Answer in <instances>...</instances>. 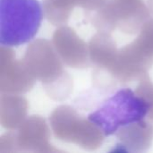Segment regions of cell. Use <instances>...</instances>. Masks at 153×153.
<instances>
[{
    "instance_id": "obj_3",
    "label": "cell",
    "mask_w": 153,
    "mask_h": 153,
    "mask_svg": "<svg viewBox=\"0 0 153 153\" xmlns=\"http://www.w3.org/2000/svg\"><path fill=\"white\" fill-rule=\"evenodd\" d=\"M23 63L30 74L46 85V91L48 95L56 100L57 89H59L61 100L65 99L61 88L69 91L71 89V81L69 76L65 75L63 70L60 59L52 48L49 41L46 39H38L27 48Z\"/></svg>"
},
{
    "instance_id": "obj_5",
    "label": "cell",
    "mask_w": 153,
    "mask_h": 153,
    "mask_svg": "<svg viewBox=\"0 0 153 153\" xmlns=\"http://www.w3.org/2000/svg\"><path fill=\"white\" fill-rule=\"evenodd\" d=\"M93 12L91 17L94 26L108 33L117 28L126 33H136L150 17L143 0H108Z\"/></svg>"
},
{
    "instance_id": "obj_11",
    "label": "cell",
    "mask_w": 153,
    "mask_h": 153,
    "mask_svg": "<svg viewBox=\"0 0 153 153\" xmlns=\"http://www.w3.org/2000/svg\"><path fill=\"white\" fill-rule=\"evenodd\" d=\"M121 141L122 150L127 152H146L153 138V126L141 121L122 127L116 134Z\"/></svg>"
},
{
    "instance_id": "obj_6",
    "label": "cell",
    "mask_w": 153,
    "mask_h": 153,
    "mask_svg": "<svg viewBox=\"0 0 153 153\" xmlns=\"http://www.w3.org/2000/svg\"><path fill=\"white\" fill-rule=\"evenodd\" d=\"M50 124L57 139L76 143L86 150L97 149L103 141L101 130L70 107L57 108L50 117Z\"/></svg>"
},
{
    "instance_id": "obj_4",
    "label": "cell",
    "mask_w": 153,
    "mask_h": 153,
    "mask_svg": "<svg viewBox=\"0 0 153 153\" xmlns=\"http://www.w3.org/2000/svg\"><path fill=\"white\" fill-rule=\"evenodd\" d=\"M152 65L153 19L143 24L135 40L118 51L110 75L121 82L141 80Z\"/></svg>"
},
{
    "instance_id": "obj_1",
    "label": "cell",
    "mask_w": 153,
    "mask_h": 153,
    "mask_svg": "<svg viewBox=\"0 0 153 153\" xmlns=\"http://www.w3.org/2000/svg\"><path fill=\"white\" fill-rule=\"evenodd\" d=\"M43 10L38 0H0V44L17 47L37 34Z\"/></svg>"
},
{
    "instance_id": "obj_2",
    "label": "cell",
    "mask_w": 153,
    "mask_h": 153,
    "mask_svg": "<svg viewBox=\"0 0 153 153\" xmlns=\"http://www.w3.org/2000/svg\"><path fill=\"white\" fill-rule=\"evenodd\" d=\"M149 112L150 105L145 100L130 89H122L91 113L88 119L105 136H110L124 126L143 121Z\"/></svg>"
},
{
    "instance_id": "obj_9",
    "label": "cell",
    "mask_w": 153,
    "mask_h": 153,
    "mask_svg": "<svg viewBox=\"0 0 153 153\" xmlns=\"http://www.w3.org/2000/svg\"><path fill=\"white\" fill-rule=\"evenodd\" d=\"M53 42L56 52L67 65L74 68H85L90 65L87 45L74 30L59 28L54 33Z\"/></svg>"
},
{
    "instance_id": "obj_10",
    "label": "cell",
    "mask_w": 153,
    "mask_h": 153,
    "mask_svg": "<svg viewBox=\"0 0 153 153\" xmlns=\"http://www.w3.org/2000/svg\"><path fill=\"white\" fill-rule=\"evenodd\" d=\"M108 0H43V8L47 19L54 25L65 24L74 6L89 11L101 8Z\"/></svg>"
},
{
    "instance_id": "obj_8",
    "label": "cell",
    "mask_w": 153,
    "mask_h": 153,
    "mask_svg": "<svg viewBox=\"0 0 153 153\" xmlns=\"http://www.w3.org/2000/svg\"><path fill=\"white\" fill-rule=\"evenodd\" d=\"M35 78L30 74L23 61L13 62V52L1 48V83L2 93H23L30 90Z\"/></svg>"
},
{
    "instance_id": "obj_12",
    "label": "cell",
    "mask_w": 153,
    "mask_h": 153,
    "mask_svg": "<svg viewBox=\"0 0 153 153\" xmlns=\"http://www.w3.org/2000/svg\"><path fill=\"white\" fill-rule=\"evenodd\" d=\"M90 60L108 74L113 68L118 51L108 32L100 31L90 41Z\"/></svg>"
},
{
    "instance_id": "obj_15",
    "label": "cell",
    "mask_w": 153,
    "mask_h": 153,
    "mask_svg": "<svg viewBox=\"0 0 153 153\" xmlns=\"http://www.w3.org/2000/svg\"><path fill=\"white\" fill-rule=\"evenodd\" d=\"M148 3H149V9L153 13V0H148Z\"/></svg>"
},
{
    "instance_id": "obj_14",
    "label": "cell",
    "mask_w": 153,
    "mask_h": 153,
    "mask_svg": "<svg viewBox=\"0 0 153 153\" xmlns=\"http://www.w3.org/2000/svg\"><path fill=\"white\" fill-rule=\"evenodd\" d=\"M136 93L150 105L149 117L151 119H153V83L150 81L148 75L141 79V82L136 89Z\"/></svg>"
},
{
    "instance_id": "obj_13",
    "label": "cell",
    "mask_w": 153,
    "mask_h": 153,
    "mask_svg": "<svg viewBox=\"0 0 153 153\" xmlns=\"http://www.w3.org/2000/svg\"><path fill=\"white\" fill-rule=\"evenodd\" d=\"M27 101L22 97L2 95L1 97V124L6 129L19 127L24 119Z\"/></svg>"
},
{
    "instance_id": "obj_7",
    "label": "cell",
    "mask_w": 153,
    "mask_h": 153,
    "mask_svg": "<svg viewBox=\"0 0 153 153\" xmlns=\"http://www.w3.org/2000/svg\"><path fill=\"white\" fill-rule=\"evenodd\" d=\"M48 138L49 133L45 120L34 116L20 126L17 134L4 135L1 138L0 149L7 146V152H56L48 144Z\"/></svg>"
}]
</instances>
